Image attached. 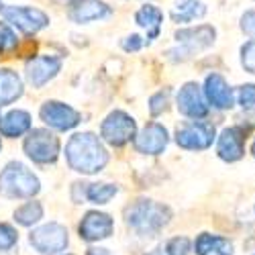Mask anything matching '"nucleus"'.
<instances>
[{
  "mask_svg": "<svg viewBox=\"0 0 255 255\" xmlns=\"http://www.w3.org/2000/svg\"><path fill=\"white\" fill-rule=\"evenodd\" d=\"M66 161L78 174L92 176L109 163V151L94 133H76L66 143Z\"/></svg>",
  "mask_w": 255,
  "mask_h": 255,
  "instance_id": "1",
  "label": "nucleus"
},
{
  "mask_svg": "<svg viewBox=\"0 0 255 255\" xmlns=\"http://www.w3.org/2000/svg\"><path fill=\"white\" fill-rule=\"evenodd\" d=\"M169 221H172V208L149 198H139L125 208V223L139 237H157Z\"/></svg>",
  "mask_w": 255,
  "mask_h": 255,
  "instance_id": "2",
  "label": "nucleus"
},
{
  "mask_svg": "<svg viewBox=\"0 0 255 255\" xmlns=\"http://www.w3.org/2000/svg\"><path fill=\"white\" fill-rule=\"evenodd\" d=\"M41 182L39 178L31 172V169L20 163V161H10L2 172H0V194L10 200H20V198H33L39 194Z\"/></svg>",
  "mask_w": 255,
  "mask_h": 255,
  "instance_id": "3",
  "label": "nucleus"
},
{
  "mask_svg": "<svg viewBox=\"0 0 255 255\" xmlns=\"http://www.w3.org/2000/svg\"><path fill=\"white\" fill-rule=\"evenodd\" d=\"M176 49H169L167 57L172 59L174 55H178L174 61H186L196 53H202L206 49H210L217 41V29L212 25H194V27H184L180 31H176Z\"/></svg>",
  "mask_w": 255,
  "mask_h": 255,
  "instance_id": "4",
  "label": "nucleus"
},
{
  "mask_svg": "<svg viewBox=\"0 0 255 255\" xmlns=\"http://www.w3.org/2000/svg\"><path fill=\"white\" fill-rule=\"evenodd\" d=\"M217 141L215 125L200 121H184L176 129V145L184 151H204Z\"/></svg>",
  "mask_w": 255,
  "mask_h": 255,
  "instance_id": "5",
  "label": "nucleus"
},
{
  "mask_svg": "<svg viewBox=\"0 0 255 255\" xmlns=\"http://www.w3.org/2000/svg\"><path fill=\"white\" fill-rule=\"evenodd\" d=\"M23 149L31 161L39 165H49L57 161L61 145L49 129H31L23 141Z\"/></svg>",
  "mask_w": 255,
  "mask_h": 255,
  "instance_id": "6",
  "label": "nucleus"
},
{
  "mask_svg": "<svg viewBox=\"0 0 255 255\" xmlns=\"http://www.w3.org/2000/svg\"><path fill=\"white\" fill-rule=\"evenodd\" d=\"M29 243L41 255H57L61 251H66L70 243V235H68V229L61 223L53 221L33 229L29 235Z\"/></svg>",
  "mask_w": 255,
  "mask_h": 255,
  "instance_id": "7",
  "label": "nucleus"
},
{
  "mask_svg": "<svg viewBox=\"0 0 255 255\" xmlns=\"http://www.w3.org/2000/svg\"><path fill=\"white\" fill-rule=\"evenodd\" d=\"M137 135V121L125 111H113L100 125V137L113 147L131 143Z\"/></svg>",
  "mask_w": 255,
  "mask_h": 255,
  "instance_id": "8",
  "label": "nucleus"
},
{
  "mask_svg": "<svg viewBox=\"0 0 255 255\" xmlns=\"http://www.w3.org/2000/svg\"><path fill=\"white\" fill-rule=\"evenodd\" d=\"M0 14L4 16V20L10 27H16L18 31H23L27 35L39 33L45 27H49V16L35 6H8L0 4Z\"/></svg>",
  "mask_w": 255,
  "mask_h": 255,
  "instance_id": "9",
  "label": "nucleus"
},
{
  "mask_svg": "<svg viewBox=\"0 0 255 255\" xmlns=\"http://www.w3.org/2000/svg\"><path fill=\"white\" fill-rule=\"evenodd\" d=\"M39 117L49 129L61 131V133L72 131L74 127H78L80 121H82V115L76 109H72L70 104L59 102V100H47V102L41 104Z\"/></svg>",
  "mask_w": 255,
  "mask_h": 255,
  "instance_id": "10",
  "label": "nucleus"
},
{
  "mask_svg": "<svg viewBox=\"0 0 255 255\" xmlns=\"http://www.w3.org/2000/svg\"><path fill=\"white\" fill-rule=\"evenodd\" d=\"M176 106L180 115H184L190 121H200L206 119L210 113V106L204 98L202 88L196 82H186L176 94Z\"/></svg>",
  "mask_w": 255,
  "mask_h": 255,
  "instance_id": "11",
  "label": "nucleus"
},
{
  "mask_svg": "<svg viewBox=\"0 0 255 255\" xmlns=\"http://www.w3.org/2000/svg\"><path fill=\"white\" fill-rule=\"evenodd\" d=\"M245 141L247 129L243 125H231L225 127L221 135L217 137V155L227 163H235L245 155Z\"/></svg>",
  "mask_w": 255,
  "mask_h": 255,
  "instance_id": "12",
  "label": "nucleus"
},
{
  "mask_svg": "<svg viewBox=\"0 0 255 255\" xmlns=\"http://www.w3.org/2000/svg\"><path fill=\"white\" fill-rule=\"evenodd\" d=\"M133 143H135L137 153L141 155H161L169 145V133L161 123L151 121L141 131H137Z\"/></svg>",
  "mask_w": 255,
  "mask_h": 255,
  "instance_id": "13",
  "label": "nucleus"
},
{
  "mask_svg": "<svg viewBox=\"0 0 255 255\" xmlns=\"http://www.w3.org/2000/svg\"><path fill=\"white\" fill-rule=\"evenodd\" d=\"M202 92H204V98L210 109L229 111L235 106V90H233V86L227 82V78L217 72H212L204 78Z\"/></svg>",
  "mask_w": 255,
  "mask_h": 255,
  "instance_id": "14",
  "label": "nucleus"
},
{
  "mask_svg": "<svg viewBox=\"0 0 255 255\" xmlns=\"http://www.w3.org/2000/svg\"><path fill=\"white\" fill-rule=\"evenodd\" d=\"M115 231V221L111 215L100 210H90L82 217L80 225H78V233H80V239L94 243V241H102V239H109Z\"/></svg>",
  "mask_w": 255,
  "mask_h": 255,
  "instance_id": "15",
  "label": "nucleus"
},
{
  "mask_svg": "<svg viewBox=\"0 0 255 255\" xmlns=\"http://www.w3.org/2000/svg\"><path fill=\"white\" fill-rule=\"evenodd\" d=\"M61 70V57L57 55H37L31 57L25 66L27 80L33 88H43L49 80H53Z\"/></svg>",
  "mask_w": 255,
  "mask_h": 255,
  "instance_id": "16",
  "label": "nucleus"
},
{
  "mask_svg": "<svg viewBox=\"0 0 255 255\" xmlns=\"http://www.w3.org/2000/svg\"><path fill=\"white\" fill-rule=\"evenodd\" d=\"M111 6L104 4L102 0H76L70 8V18L78 25H88L111 16Z\"/></svg>",
  "mask_w": 255,
  "mask_h": 255,
  "instance_id": "17",
  "label": "nucleus"
},
{
  "mask_svg": "<svg viewBox=\"0 0 255 255\" xmlns=\"http://www.w3.org/2000/svg\"><path fill=\"white\" fill-rule=\"evenodd\" d=\"M192 251L196 255H235V245L217 233H200L192 241Z\"/></svg>",
  "mask_w": 255,
  "mask_h": 255,
  "instance_id": "18",
  "label": "nucleus"
},
{
  "mask_svg": "<svg viewBox=\"0 0 255 255\" xmlns=\"http://www.w3.org/2000/svg\"><path fill=\"white\" fill-rule=\"evenodd\" d=\"M31 127H33V121L29 111L12 109L4 115H0V135L2 137H8V139L23 137L31 131Z\"/></svg>",
  "mask_w": 255,
  "mask_h": 255,
  "instance_id": "19",
  "label": "nucleus"
},
{
  "mask_svg": "<svg viewBox=\"0 0 255 255\" xmlns=\"http://www.w3.org/2000/svg\"><path fill=\"white\" fill-rule=\"evenodd\" d=\"M25 92V84L14 70L0 68V106H8L16 102Z\"/></svg>",
  "mask_w": 255,
  "mask_h": 255,
  "instance_id": "20",
  "label": "nucleus"
},
{
  "mask_svg": "<svg viewBox=\"0 0 255 255\" xmlns=\"http://www.w3.org/2000/svg\"><path fill=\"white\" fill-rule=\"evenodd\" d=\"M206 14V4L202 0H176L172 6V20L176 25H192L194 20L204 18Z\"/></svg>",
  "mask_w": 255,
  "mask_h": 255,
  "instance_id": "21",
  "label": "nucleus"
},
{
  "mask_svg": "<svg viewBox=\"0 0 255 255\" xmlns=\"http://www.w3.org/2000/svg\"><path fill=\"white\" fill-rule=\"evenodd\" d=\"M135 23L147 31V39L155 41L161 33V23H163V10L157 8L155 4H143L135 12Z\"/></svg>",
  "mask_w": 255,
  "mask_h": 255,
  "instance_id": "22",
  "label": "nucleus"
},
{
  "mask_svg": "<svg viewBox=\"0 0 255 255\" xmlns=\"http://www.w3.org/2000/svg\"><path fill=\"white\" fill-rule=\"evenodd\" d=\"M119 194V188L115 184H106V182H94V184H86L84 188V198L92 204H109L115 196Z\"/></svg>",
  "mask_w": 255,
  "mask_h": 255,
  "instance_id": "23",
  "label": "nucleus"
},
{
  "mask_svg": "<svg viewBox=\"0 0 255 255\" xmlns=\"http://www.w3.org/2000/svg\"><path fill=\"white\" fill-rule=\"evenodd\" d=\"M41 219H43V206L41 202L29 198V202L20 204L16 210H14V221L20 225V227H33L37 225Z\"/></svg>",
  "mask_w": 255,
  "mask_h": 255,
  "instance_id": "24",
  "label": "nucleus"
},
{
  "mask_svg": "<svg viewBox=\"0 0 255 255\" xmlns=\"http://www.w3.org/2000/svg\"><path fill=\"white\" fill-rule=\"evenodd\" d=\"M190 251H192V241L184 235H176L172 239H167L163 245L165 255H190Z\"/></svg>",
  "mask_w": 255,
  "mask_h": 255,
  "instance_id": "25",
  "label": "nucleus"
},
{
  "mask_svg": "<svg viewBox=\"0 0 255 255\" xmlns=\"http://www.w3.org/2000/svg\"><path fill=\"white\" fill-rule=\"evenodd\" d=\"M18 47V39L16 33L12 31V27L8 23H0V53L8 55Z\"/></svg>",
  "mask_w": 255,
  "mask_h": 255,
  "instance_id": "26",
  "label": "nucleus"
},
{
  "mask_svg": "<svg viewBox=\"0 0 255 255\" xmlns=\"http://www.w3.org/2000/svg\"><path fill=\"white\" fill-rule=\"evenodd\" d=\"M235 104H239L243 111L255 109V84H241L235 90Z\"/></svg>",
  "mask_w": 255,
  "mask_h": 255,
  "instance_id": "27",
  "label": "nucleus"
},
{
  "mask_svg": "<svg viewBox=\"0 0 255 255\" xmlns=\"http://www.w3.org/2000/svg\"><path fill=\"white\" fill-rule=\"evenodd\" d=\"M239 61H241V68L255 76V39H249L241 45L239 49Z\"/></svg>",
  "mask_w": 255,
  "mask_h": 255,
  "instance_id": "28",
  "label": "nucleus"
},
{
  "mask_svg": "<svg viewBox=\"0 0 255 255\" xmlns=\"http://www.w3.org/2000/svg\"><path fill=\"white\" fill-rule=\"evenodd\" d=\"M16 243H18V231L8 223H0V251H8Z\"/></svg>",
  "mask_w": 255,
  "mask_h": 255,
  "instance_id": "29",
  "label": "nucleus"
},
{
  "mask_svg": "<svg viewBox=\"0 0 255 255\" xmlns=\"http://www.w3.org/2000/svg\"><path fill=\"white\" fill-rule=\"evenodd\" d=\"M169 109V90H159L149 98V113L153 117L163 115Z\"/></svg>",
  "mask_w": 255,
  "mask_h": 255,
  "instance_id": "30",
  "label": "nucleus"
},
{
  "mask_svg": "<svg viewBox=\"0 0 255 255\" xmlns=\"http://www.w3.org/2000/svg\"><path fill=\"white\" fill-rule=\"evenodd\" d=\"M239 29H241L247 37L255 39V8H249V10H245V12L241 14V18H239Z\"/></svg>",
  "mask_w": 255,
  "mask_h": 255,
  "instance_id": "31",
  "label": "nucleus"
},
{
  "mask_svg": "<svg viewBox=\"0 0 255 255\" xmlns=\"http://www.w3.org/2000/svg\"><path fill=\"white\" fill-rule=\"evenodd\" d=\"M145 45V41H143V37L141 35H127L123 41H121V47L127 51V53H135V51H139L141 47Z\"/></svg>",
  "mask_w": 255,
  "mask_h": 255,
  "instance_id": "32",
  "label": "nucleus"
},
{
  "mask_svg": "<svg viewBox=\"0 0 255 255\" xmlns=\"http://www.w3.org/2000/svg\"><path fill=\"white\" fill-rule=\"evenodd\" d=\"M86 255H111V251L106 249V247H88V251H86Z\"/></svg>",
  "mask_w": 255,
  "mask_h": 255,
  "instance_id": "33",
  "label": "nucleus"
},
{
  "mask_svg": "<svg viewBox=\"0 0 255 255\" xmlns=\"http://www.w3.org/2000/svg\"><path fill=\"white\" fill-rule=\"evenodd\" d=\"M145 255H165V253H163V249H153V251L145 253Z\"/></svg>",
  "mask_w": 255,
  "mask_h": 255,
  "instance_id": "34",
  "label": "nucleus"
},
{
  "mask_svg": "<svg viewBox=\"0 0 255 255\" xmlns=\"http://www.w3.org/2000/svg\"><path fill=\"white\" fill-rule=\"evenodd\" d=\"M249 151H251V155H253V159H255V137H253V141H251V147H249Z\"/></svg>",
  "mask_w": 255,
  "mask_h": 255,
  "instance_id": "35",
  "label": "nucleus"
},
{
  "mask_svg": "<svg viewBox=\"0 0 255 255\" xmlns=\"http://www.w3.org/2000/svg\"><path fill=\"white\" fill-rule=\"evenodd\" d=\"M0 149H2V143H0Z\"/></svg>",
  "mask_w": 255,
  "mask_h": 255,
  "instance_id": "36",
  "label": "nucleus"
},
{
  "mask_svg": "<svg viewBox=\"0 0 255 255\" xmlns=\"http://www.w3.org/2000/svg\"><path fill=\"white\" fill-rule=\"evenodd\" d=\"M253 212H255V206H253Z\"/></svg>",
  "mask_w": 255,
  "mask_h": 255,
  "instance_id": "37",
  "label": "nucleus"
},
{
  "mask_svg": "<svg viewBox=\"0 0 255 255\" xmlns=\"http://www.w3.org/2000/svg\"><path fill=\"white\" fill-rule=\"evenodd\" d=\"M0 4H2V0H0Z\"/></svg>",
  "mask_w": 255,
  "mask_h": 255,
  "instance_id": "38",
  "label": "nucleus"
},
{
  "mask_svg": "<svg viewBox=\"0 0 255 255\" xmlns=\"http://www.w3.org/2000/svg\"><path fill=\"white\" fill-rule=\"evenodd\" d=\"M251 255H255V253H251Z\"/></svg>",
  "mask_w": 255,
  "mask_h": 255,
  "instance_id": "39",
  "label": "nucleus"
},
{
  "mask_svg": "<svg viewBox=\"0 0 255 255\" xmlns=\"http://www.w3.org/2000/svg\"><path fill=\"white\" fill-rule=\"evenodd\" d=\"M68 255H70V253H68Z\"/></svg>",
  "mask_w": 255,
  "mask_h": 255,
  "instance_id": "40",
  "label": "nucleus"
}]
</instances>
